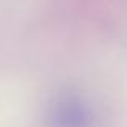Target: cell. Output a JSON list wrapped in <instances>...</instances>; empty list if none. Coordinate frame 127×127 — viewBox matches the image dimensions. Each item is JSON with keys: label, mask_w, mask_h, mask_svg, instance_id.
<instances>
[{"label": "cell", "mask_w": 127, "mask_h": 127, "mask_svg": "<svg viewBox=\"0 0 127 127\" xmlns=\"http://www.w3.org/2000/svg\"><path fill=\"white\" fill-rule=\"evenodd\" d=\"M48 127H95L93 106L77 93H64L53 100L47 111Z\"/></svg>", "instance_id": "1"}]
</instances>
